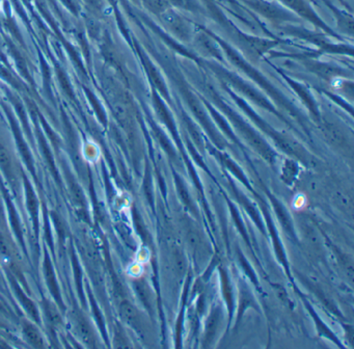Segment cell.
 <instances>
[{
  "label": "cell",
  "instance_id": "2",
  "mask_svg": "<svg viewBox=\"0 0 354 349\" xmlns=\"http://www.w3.org/2000/svg\"><path fill=\"white\" fill-rule=\"evenodd\" d=\"M281 1L289 6L290 8H293L297 12H302L304 15L310 14V10L306 8L304 0H281Z\"/></svg>",
  "mask_w": 354,
  "mask_h": 349
},
{
  "label": "cell",
  "instance_id": "4",
  "mask_svg": "<svg viewBox=\"0 0 354 349\" xmlns=\"http://www.w3.org/2000/svg\"><path fill=\"white\" fill-rule=\"evenodd\" d=\"M169 0H150V6L155 12H165L169 8Z\"/></svg>",
  "mask_w": 354,
  "mask_h": 349
},
{
  "label": "cell",
  "instance_id": "1",
  "mask_svg": "<svg viewBox=\"0 0 354 349\" xmlns=\"http://www.w3.org/2000/svg\"><path fill=\"white\" fill-rule=\"evenodd\" d=\"M26 338H28V342L32 343V344L34 345V346H42V338H41L40 334H39V332H37L36 328H32V326H26Z\"/></svg>",
  "mask_w": 354,
  "mask_h": 349
},
{
  "label": "cell",
  "instance_id": "3",
  "mask_svg": "<svg viewBox=\"0 0 354 349\" xmlns=\"http://www.w3.org/2000/svg\"><path fill=\"white\" fill-rule=\"evenodd\" d=\"M78 334L82 337V340L86 341V342H91V339H92L93 334L92 330H91L90 326L88 324L84 323V321L78 322L77 326Z\"/></svg>",
  "mask_w": 354,
  "mask_h": 349
}]
</instances>
